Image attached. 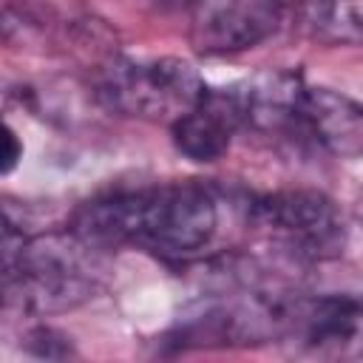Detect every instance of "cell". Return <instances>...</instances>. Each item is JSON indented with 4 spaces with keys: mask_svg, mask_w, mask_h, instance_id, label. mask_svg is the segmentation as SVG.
Instances as JSON below:
<instances>
[{
    "mask_svg": "<svg viewBox=\"0 0 363 363\" xmlns=\"http://www.w3.org/2000/svg\"><path fill=\"white\" fill-rule=\"evenodd\" d=\"M221 199L204 182H162L96 196L71 218L85 241L113 250L136 247L170 261L196 258L218 235Z\"/></svg>",
    "mask_w": 363,
    "mask_h": 363,
    "instance_id": "cell-1",
    "label": "cell"
},
{
    "mask_svg": "<svg viewBox=\"0 0 363 363\" xmlns=\"http://www.w3.org/2000/svg\"><path fill=\"white\" fill-rule=\"evenodd\" d=\"M105 284V250L74 230L26 238L6 309L54 315L91 301Z\"/></svg>",
    "mask_w": 363,
    "mask_h": 363,
    "instance_id": "cell-2",
    "label": "cell"
},
{
    "mask_svg": "<svg viewBox=\"0 0 363 363\" xmlns=\"http://www.w3.org/2000/svg\"><path fill=\"white\" fill-rule=\"evenodd\" d=\"M204 91L196 65L182 57H116L96 77V96L108 111L167 125Z\"/></svg>",
    "mask_w": 363,
    "mask_h": 363,
    "instance_id": "cell-3",
    "label": "cell"
},
{
    "mask_svg": "<svg viewBox=\"0 0 363 363\" xmlns=\"http://www.w3.org/2000/svg\"><path fill=\"white\" fill-rule=\"evenodd\" d=\"M247 227L301 261L332 258L346 241L340 210L318 190H278L247 201Z\"/></svg>",
    "mask_w": 363,
    "mask_h": 363,
    "instance_id": "cell-4",
    "label": "cell"
},
{
    "mask_svg": "<svg viewBox=\"0 0 363 363\" xmlns=\"http://www.w3.org/2000/svg\"><path fill=\"white\" fill-rule=\"evenodd\" d=\"M244 128V108L238 88L204 91L201 99L170 122L173 145L190 162H216L227 153L235 130Z\"/></svg>",
    "mask_w": 363,
    "mask_h": 363,
    "instance_id": "cell-5",
    "label": "cell"
},
{
    "mask_svg": "<svg viewBox=\"0 0 363 363\" xmlns=\"http://www.w3.org/2000/svg\"><path fill=\"white\" fill-rule=\"evenodd\" d=\"M281 0H207L193 28L196 48L207 54L244 51L275 31Z\"/></svg>",
    "mask_w": 363,
    "mask_h": 363,
    "instance_id": "cell-6",
    "label": "cell"
},
{
    "mask_svg": "<svg viewBox=\"0 0 363 363\" xmlns=\"http://www.w3.org/2000/svg\"><path fill=\"white\" fill-rule=\"evenodd\" d=\"M292 136L309 139L335 156L354 159L363 147V111L346 94L306 85L298 102Z\"/></svg>",
    "mask_w": 363,
    "mask_h": 363,
    "instance_id": "cell-7",
    "label": "cell"
},
{
    "mask_svg": "<svg viewBox=\"0 0 363 363\" xmlns=\"http://www.w3.org/2000/svg\"><path fill=\"white\" fill-rule=\"evenodd\" d=\"M357 320L360 306L352 295H326L301 301L295 329L292 335H301L306 346L323 349V346H343L357 337Z\"/></svg>",
    "mask_w": 363,
    "mask_h": 363,
    "instance_id": "cell-8",
    "label": "cell"
},
{
    "mask_svg": "<svg viewBox=\"0 0 363 363\" xmlns=\"http://www.w3.org/2000/svg\"><path fill=\"white\" fill-rule=\"evenodd\" d=\"M26 238L28 235H23L14 227V221L0 210V309H6L9 303V292H11V284H14L20 258H23Z\"/></svg>",
    "mask_w": 363,
    "mask_h": 363,
    "instance_id": "cell-9",
    "label": "cell"
},
{
    "mask_svg": "<svg viewBox=\"0 0 363 363\" xmlns=\"http://www.w3.org/2000/svg\"><path fill=\"white\" fill-rule=\"evenodd\" d=\"M20 159H23V142L17 130L6 119H0V176L11 173L20 164Z\"/></svg>",
    "mask_w": 363,
    "mask_h": 363,
    "instance_id": "cell-10",
    "label": "cell"
}]
</instances>
